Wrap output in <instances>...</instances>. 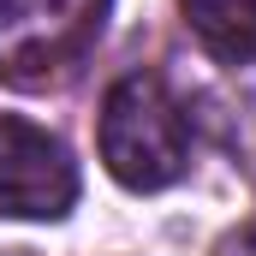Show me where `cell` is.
Masks as SVG:
<instances>
[{
	"label": "cell",
	"mask_w": 256,
	"mask_h": 256,
	"mask_svg": "<svg viewBox=\"0 0 256 256\" xmlns=\"http://www.w3.org/2000/svg\"><path fill=\"white\" fill-rule=\"evenodd\" d=\"M102 161L126 191H161L191 167V126L155 78H120L108 90Z\"/></svg>",
	"instance_id": "6da1fadb"
},
{
	"label": "cell",
	"mask_w": 256,
	"mask_h": 256,
	"mask_svg": "<svg viewBox=\"0 0 256 256\" xmlns=\"http://www.w3.org/2000/svg\"><path fill=\"white\" fill-rule=\"evenodd\" d=\"M108 0H0V78L42 84L90 54Z\"/></svg>",
	"instance_id": "7a4b0ae2"
},
{
	"label": "cell",
	"mask_w": 256,
	"mask_h": 256,
	"mask_svg": "<svg viewBox=\"0 0 256 256\" xmlns=\"http://www.w3.org/2000/svg\"><path fill=\"white\" fill-rule=\"evenodd\" d=\"M78 202V161L54 131L0 114V214L6 220H60Z\"/></svg>",
	"instance_id": "3957f363"
},
{
	"label": "cell",
	"mask_w": 256,
	"mask_h": 256,
	"mask_svg": "<svg viewBox=\"0 0 256 256\" xmlns=\"http://www.w3.org/2000/svg\"><path fill=\"white\" fill-rule=\"evenodd\" d=\"M196 42L226 66L256 60V0H179Z\"/></svg>",
	"instance_id": "277c9868"
},
{
	"label": "cell",
	"mask_w": 256,
	"mask_h": 256,
	"mask_svg": "<svg viewBox=\"0 0 256 256\" xmlns=\"http://www.w3.org/2000/svg\"><path fill=\"white\" fill-rule=\"evenodd\" d=\"M220 256H256V226H250V232H238V238H226Z\"/></svg>",
	"instance_id": "5b68a950"
}]
</instances>
